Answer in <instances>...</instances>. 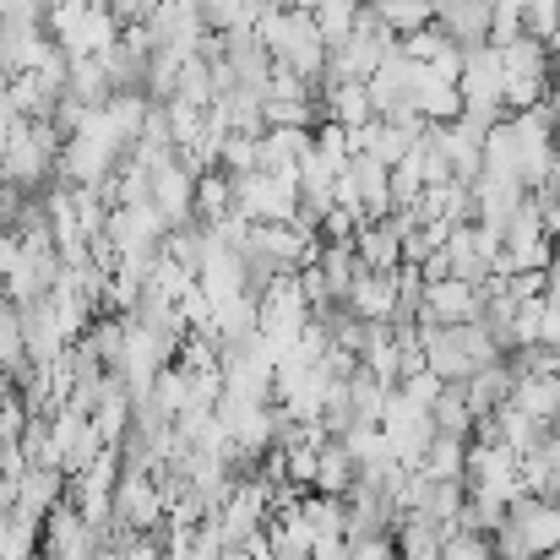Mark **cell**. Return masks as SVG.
<instances>
[{
    "label": "cell",
    "mask_w": 560,
    "mask_h": 560,
    "mask_svg": "<svg viewBox=\"0 0 560 560\" xmlns=\"http://www.w3.org/2000/svg\"><path fill=\"white\" fill-rule=\"evenodd\" d=\"M457 88H463V120L468 126L490 131L495 120H506L512 109H506V60H501V44H474L463 55Z\"/></svg>",
    "instance_id": "cell-1"
},
{
    "label": "cell",
    "mask_w": 560,
    "mask_h": 560,
    "mask_svg": "<svg viewBox=\"0 0 560 560\" xmlns=\"http://www.w3.org/2000/svg\"><path fill=\"white\" fill-rule=\"evenodd\" d=\"M501 60H506V109H534V104H550V88H556L550 38L523 33V38L501 44Z\"/></svg>",
    "instance_id": "cell-2"
},
{
    "label": "cell",
    "mask_w": 560,
    "mask_h": 560,
    "mask_svg": "<svg viewBox=\"0 0 560 560\" xmlns=\"http://www.w3.org/2000/svg\"><path fill=\"white\" fill-rule=\"evenodd\" d=\"M0 180L16 190H49L55 180H60V159L33 137V120H22L16 131H5L0 137Z\"/></svg>",
    "instance_id": "cell-3"
},
{
    "label": "cell",
    "mask_w": 560,
    "mask_h": 560,
    "mask_svg": "<svg viewBox=\"0 0 560 560\" xmlns=\"http://www.w3.org/2000/svg\"><path fill=\"white\" fill-rule=\"evenodd\" d=\"M381 430H386L397 463H402V468H419L424 452H430V441H435V413H430L424 402L392 392V402H386V413H381Z\"/></svg>",
    "instance_id": "cell-4"
},
{
    "label": "cell",
    "mask_w": 560,
    "mask_h": 560,
    "mask_svg": "<svg viewBox=\"0 0 560 560\" xmlns=\"http://www.w3.org/2000/svg\"><path fill=\"white\" fill-rule=\"evenodd\" d=\"M115 523L131 528V534H159L170 523V501L159 490V474H142V468L120 474V485H115Z\"/></svg>",
    "instance_id": "cell-5"
},
{
    "label": "cell",
    "mask_w": 560,
    "mask_h": 560,
    "mask_svg": "<svg viewBox=\"0 0 560 560\" xmlns=\"http://www.w3.org/2000/svg\"><path fill=\"white\" fill-rule=\"evenodd\" d=\"M419 349H424V365L441 375V381H468L479 371V354L468 343V322L446 327V322H419Z\"/></svg>",
    "instance_id": "cell-6"
},
{
    "label": "cell",
    "mask_w": 560,
    "mask_h": 560,
    "mask_svg": "<svg viewBox=\"0 0 560 560\" xmlns=\"http://www.w3.org/2000/svg\"><path fill=\"white\" fill-rule=\"evenodd\" d=\"M148 33H153V49H175V55L186 60V55H196V49L207 44L212 27H207L201 5H190V0H159Z\"/></svg>",
    "instance_id": "cell-7"
},
{
    "label": "cell",
    "mask_w": 560,
    "mask_h": 560,
    "mask_svg": "<svg viewBox=\"0 0 560 560\" xmlns=\"http://www.w3.org/2000/svg\"><path fill=\"white\" fill-rule=\"evenodd\" d=\"M506 523L523 534V545H528V556H550L560 550V506L550 495H534V490H523L512 506H506Z\"/></svg>",
    "instance_id": "cell-8"
},
{
    "label": "cell",
    "mask_w": 560,
    "mask_h": 560,
    "mask_svg": "<svg viewBox=\"0 0 560 560\" xmlns=\"http://www.w3.org/2000/svg\"><path fill=\"white\" fill-rule=\"evenodd\" d=\"M16 316H22V343H27V360H33V365H49V360H60V354L71 349V338H66L60 311H55L49 294L16 305Z\"/></svg>",
    "instance_id": "cell-9"
},
{
    "label": "cell",
    "mask_w": 560,
    "mask_h": 560,
    "mask_svg": "<svg viewBox=\"0 0 560 560\" xmlns=\"http://www.w3.org/2000/svg\"><path fill=\"white\" fill-rule=\"evenodd\" d=\"M66 495H71V474L55 468V463H27V474L16 479V512L33 517V523H44Z\"/></svg>",
    "instance_id": "cell-10"
},
{
    "label": "cell",
    "mask_w": 560,
    "mask_h": 560,
    "mask_svg": "<svg viewBox=\"0 0 560 560\" xmlns=\"http://www.w3.org/2000/svg\"><path fill=\"white\" fill-rule=\"evenodd\" d=\"M153 207L164 212L170 229L196 223V170H190L186 159H175V164H164V170L153 175Z\"/></svg>",
    "instance_id": "cell-11"
},
{
    "label": "cell",
    "mask_w": 560,
    "mask_h": 560,
    "mask_svg": "<svg viewBox=\"0 0 560 560\" xmlns=\"http://www.w3.org/2000/svg\"><path fill=\"white\" fill-rule=\"evenodd\" d=\"M479 311H485L479 283H463V278H435V283H424V322L457 327V322H479Z\"/></svg>",
    "instance_id": "cell-12"
},
{
    "label": "cell",
    "mask_w": 560,
    "mask_h": 560,
    "mask_svg": "<svg viewBox=\"0 0 560 560\" xmlns=\"http://www.w3.org/2000/svg\"><path fill=\"white\" fill-rule=\"evenodd\" d=\"M196 283H201V294H207L212 305H223V300H234V294H250L245 250H234V245H218V240H212V256H207V267L196 272Z\"/></svg>",
    "instance_id": "cell-13"
},
{
    "label": "cell",
    "mask_w": 560,
    "mask_h": 560,
    "mask_svg": "<svg viewBox=\"0 0 560 560\" xmlns=\"http://www.w3.org/2000/svg\"><path fill=\"white\" fill-rule=\"evenodd\" d=\"M512 386H517L512 360H490V365H479V371L463 381V397H468V408L485 419V413H495V408L512 402Z\"/></svg>",
    "instance_id": "cell-14"
},
{
    "label": "cell",
    "mask_w": 560,
    "mask_h": 560,
    "mask_svg": "<svg viewBox=\"0 0 560 560\" xmlns=\"http://www.w3.org/2000/svg\"><path fill=\"white\" fill-rule=\"evenodd\" d=\"M413 109H419L424 120L452 126V120H463V88H457L452 77H441V71L419 66V82H413Z\"/></svg>",
    "instance_id": "cell-15"
},
{
    "label": "cell",
    "mask_w": 560,
    "mask_h": 560,
    "mask_svg": "<svg viewBox=\"0 0 560 560\" xmlns=\"http://www.w3.org/2000/svg\"><path fill=\"white\" fill-rule=\"evenodd\" d=\"M349 311H354L360 322H392V311H397V272L360 267V278H354V289H349Z\"/></svg>",
    "instance_id": "cell-16"
},
{
    "label": "cell",
    "mask_w": 560,
    "mask_h": 560,
    "mask_svg": "<svg viewBox=\"0 0 560 560\" xmlns=\"http://www.w3.org/2000/svg\"><path fill=\"white\" fill-rule=\"evenodd\" d=\"M490 16H495V0H446V5L435 11V22H441L463 49L490 44Z\"/></svg>",
    "instance_id": "cell-17"
},
{
    "label": "cell",
    "mask_w": 560,
    "mask_h": 560,
    "mask_svg": "<svg viewBox=\"0 0 560 560\" xmlns=\"http://www.w3.org/2000/svg\"><path fill=\"white\" fill-rule=\"evenodd\" d=\"M322 115L338 120V126H349V131L375 120L371 82H322Z\"/></svg>",
    "instance_id": "cell-18"
},
{
    "label": "cell",
    "mask_w": 560,
    "mask_h": 560,
    "mask_svg": "<svg viewBox=\"0 0 560 560\" xmlns=\"http://www.w3.org/2000/svg\"><path fill=\"white\" fill-rule=\"evenodd\" d=\"M441 137H446V153H452V175L474 186L485 175V137L490 131H479L468 120H452V126H441Z\"/></svg>",
    "instance_id": "cell-19"
},
{
    "label": "cell",
    "mask_w": 560,
    "mask_h": 560,
    "mask_svg": "<svg viewBox=\"0 0 560 560\" xmlns=\"http://www.w3.org/2000/svg\"><path fill=\"white\" fill-rule=\"evenodd\" d=\"M126 327H131V322H126L120 311H98V316H93V327H88L77 343H82L93 360H104L109 371L120 375V360H126Z\"/></svg>",
    "instance_id": "cell-20"
},
{
    "label": "cell",
    "mask_w": 560,
    "mask_h": 560,
    "mask_svg": "<svg viewBox=\"0 0 560 560\" xmlns=\"http://www.w3.org/2000/svg\"><path fill=\"white\" fill-rule=\"evenodd\" d=\"M354 479H360L354 452H349L338 435H327V441H322V463H316V490H322V495H349Z\"/></svg>",
    "instance_id": "cell-21"
},
{
    "label": "cell",
    "mask_w": 560,
    "mask_h": 560,
    "mask_svg": "<svg viewBox=\"0 0 560 560\" xmlns=\"http://www.w3.org/2000/svg\"><path fill=\"white\" fill-rule=\"evenodd\" d=\"M512 402L523 408V413H534V419H556L560 413V375L550 371H523L517 375V386H512Z\"/></svg>",
    "instance_id": "cell-22"
},
{
    "label": "cell",
    "mask_w": 560,
    "mask_h": 560,
    "mask_svg": "<svg viewBox=\"0 0 560 560\" xmlns=\"http://www.w3.org/2000/svg\"><path fill=\"white\" fill-rule=\"evenodd\" d=\"M229 212H234V175L212 164V170H201V175H196V223H207V229H212V223H218V218H229Z\"/></svg>",
    "instance_id": "cell-23"
},
{
    "label": "cell",
    "mask_w": 560,
    "mask_h": 560,
    "mask_svg": "<svg viewBox=\"0 0 560 560\" xmlns=\"http://www.w3.org/2000/svg\"><path fill=\"white\" fill-rule=\"evenodd\" d=\"M66 93H71L77 104H88V109H104V104L115 98L104 60H98V55H82V60H71V82H66Z\"/></svg>",
    "instance_id": "cell-24"
},
{
    "label": "cell",
    "mask_w": 560,
    "mask_h": 560,
    "mask_svg": "<svg viewBox=\"0 0 560 560\" xmlns=\"http://www.w3.org/2000/svg\"><path fill=\"white\" fill-rule=\"evenodd\" d=\"M441 545H446V528H435L430 517H402L397 523V556L402 560H441Z\"/></svg>",
    "instance_id": "cell-25"
},
{
    "label": "cell",
    "mask_w": 560,
    "mask_h": 560,
    "mask_svg": "<svg viewBox=\"0 0 560 560\" xmlns=\"http://www.w3.org/2000/svg\"><path fill=\"white\" fill-rule=\"evenodd\" d=\"M419 468H424L430 479H463V468H468V435L435 430V441H430V452H424Z\"/></svg>",
    "instance_id": "cell-26"
},
{
    "label": "cell",
    "mask_w": 560,
    "mask_h": 560,
    "mask_svg": "<svg viewBox=\"0 0 560 560\" xmlns=\"http://www.w3.org/2000/svg\"><path fill=\"white\" fill-rule=\"evenodd\" d=\"M164 250L186 267L190 278L207 267V256H212V229L207 223H186V229H170V240H164Z\"/></svg>",
    "instance_id": "cell-27"
},
{
    "label": "cell",
    "mask_w": 560,
    "mask_h": 560,
    "mask_svg": "<svg viewBox=\"0 0 560 560\" xmlns=\"http://www.w3.org/2000/svg\"><path fill=\"white\" fill-rule=\"evenodd\" d=\"M360 11H365V0H316V5H311V16H316V27H322L327 49H338V44L354 33Z\"/></svg>",
    "instance_id": "cell-28"
},
{
    "label": "cell",
    "mask_w": 560,
    "mask_h": 560,
    "mask_svg": "<svg viewBox=\"0 0 560 560\" xmlns=\"http://www.w3.org/2000/svg\"><path fill=\"white\" fill-rule=\"evenodd\" d=\"M38 550H44V523L11 512V517L0 523V560H33Z\"/></svg>",
    "instance_id": "cell-29"
},
{
    "label": "cell",
    "mask_w": 560,
    "mask_h": 560,
    "mask_svg": "<svg viewBox=\"0 0 560 560\" xmlns=\"http://www.w3.org/2000/svg\"><path fill=\"white\" fill-rule=\"evenodd\" d=\"M175 98H186L196 109H212L218 104V77H212V60L207 55H186L180 60V93Z\"/></svg>",
    "instance_id": "cell-30"
},
{
    "label": "cell",
    "mask_w": 560,
    "mask_h": 560,
    "mask_svg": "<svg viewBox=\"0 0 560 560\" xmlns=\"http://www.w3.org/2000/svg\"><path fill=\"white\" fill-rule=\"evenodd\" d=\"M430 413H435V430H446V435H468V441H474V424H479V413L468 408V397H463V381H446V392H441V402H435Z\"/></svg>",
    "instance_id": "cell-31"
},
{
    "label": "cell",
    "mask_w": 560,
    "mask_h": 560,
    "mask_svg": "<svg viewBox=\"0 0 560 560\" xmlns=\"http://www.w3.org/2000/svg\"><path fill=\"white\" fill-rule=\"evenodd\" d=\"M371 5L386 16V27L397 38H408V33H419V27L435 22V0H371Z\"/></svg>",
    "instance_id": "cell-32"
},
{
    "label": "cell",
    "mask_w": 560,
    "mask_h": 560,
    "mask_svg": "<svg viewBox=\"0 0 560 560\" xmlns=\"http://www.w3.org/2000/svg\"><path fill=\"white\" fill-rule=\"evenodd\" d=\"M441 560H501V556H495V534H474V528H457V534H446V545H441Z\"/></svg>",
    "instance_id": "cell-33"
},
{
    "label": "cell",
    "mask_w": 560,
    "mask_h": 560,
    "mask_svg": "<svg viewBox=\"0 0 560 560\" xmlns=\"http://www.w3.org/2000/svg\"><path fill=\"white\" fill-rule=\"evenodd\" d=\"M457 38L441 27V22H430V27H419V33H408L402 38V49H408V60H419V66H430V60H441L446 49H452Z\"/></svg>",
    "instance_id": "cell-34"
},
{
    "label": "cell",
    "mask_w": 560,
    "mask_h": 560,
    "mask_svg": "<svg viewBox=\"0 0 560 560\" xmlns=\"http://www.w3.org/2000/svg\"><path fill=\"white\" fill-rule=\"evenodd\" d=\"M283 463H289V485H300V490H316L322 441H294V446H283Z\"/></svg>",
    "instance_id": "cell-35"
},
{
    "label": "cell",
    "mask_w": 560,
    "mask_h": 560,
    "mask_svg": "<svg viewBox=\"0 0 560 560\" xmlns=\"http://www.w3.org/2000/svg\"><path fill=\"white\" fill-rule=\"evenodd\" d=\"M528 33V0H495V16H490V44H512Z\"/></svg>",
    "instance_id": "cell-36"
},
{
    "label": "cell",
    "mask_w": 560,
    "mask_h": 560,
    "mask_svg": "<svg viewBox=\"0 0 560 560\" xmlns=\"http://www.w3.org/2000/svg\"><path fill=\"white\" fill-rule=\"evenodd\" d=\"M218 170H229V175H245V170H256V137H245V131H229V137H223V148H218Z\"/></svg>",
    "instance_id": "cell-37"
},
{
    "label": "cell",
    "mask_w": 560,
    "mask_h": 560,
    "mask_svg": "<svg viewBox=\"0 0 560 560\" xmlns=\"http://www.w3.org/2000/svg\"><path fill=\"white\" fill-rule=\"evenodd\" d=\"M397 392H402V397H413V402H424V408H435V402H441V392H446V381L430 371V365H419V371H408L402 381H397Z\"/></svg>",
    "instance_id": "cell-38"
},
{
    "label": "cell",
    "mask_w": 560,
    "mask_h": 560,
    "mask_svg": "<svg viewBox=\"0 0 560 560\" xmlns=\"http://www.w3.org/2000/svg\"><path fill=\"white\" fill-rule=\"evenodd\" d=\"M430 186L424 180V164H419V153H408L402 164H392V196H397V207H408L419 190Z\"/></svg>",
    "instance_id": "cell-39"
},
{
    "label": "cell",
    "mask_w": 560,
    "mask_h": 560,
    "mask_svg": "<svg viewBox=\"0 0 560 560\" xmlns=\"http://www.w3.org/2000/svg\"><path fill=\"white\" fill-rule=\"evenodd\" d=\"M349 556H354V560H402V556H397V528H381V534H354V539H349Z\"/></svg>",
    "instance_id": "cell-40"
},
{
    "label": "cell",
    "mask_w": 560,
    "mask_h": 560,
    "mask_svg": "<svg viewBox=\"0 0 560 560\" xmlns=\"http://www.w3.org/2000/svg\"><path fill=\"white\" fill-rule=\"evenodd\" d=\"M5 27H49V0H0Z\"/></svg>",
    "instance_id": "cell-41"
},
{
    "label": "cell",
    "mask_w": 560,
    "mask_h": 560,
    "mask_svg": "<svg viewBox=\"0 0 560 560\" xmlns=\"http://www.w3.org/2000/svg\"><path fill=\"white\" fill-rule=\"evenodd\" d=\"M560 27V0H528V33L550 38Z\"/></svg>",
    "instance_id": "cell-42"
},
{
    "label": "cell",
    "mask_w": 560,
    "mask_h": 560,
    "mask_svg": "<svg viewBox=\"0 0 560 560\" xmlns=\"http://www.w3.org/2000/svg\"><path fill=\"white\" fill-rule=\"evenodd\" d=\"M294 5H305V11H311V5H316V0H294Z\"/></svg>",
    "instance_id": "cell-43"
},
{
    "label": "cell",
    "mask_w": 560,
    "mask_h": 560,
    "mask_svg": "<svg viewBox=\"0 0 560 560\" xmlns=\"http://www.w3.org/2000/svg\"><path fill=\"white\" fill-rule=\"evenodd\" d=\"M556 375H560V365H556Z\"/></svg>",
    "instance_id": "cell-44"
}]
</instances>
